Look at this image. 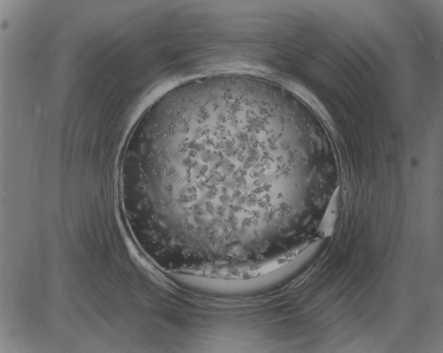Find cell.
<instances>
[{"mask_svg":"<svg viewBox=\"0 0 443 353\" xmlns=\"http://www.w3.org/2000/svg\"><path fill=\"white\" fill-rule=\"evenodd\" d=\"M261 113L231 97L179 99L143 111L122 149L120 189L140 219L166 233L245 228Z\"/></svg>","mask_w":443,"mask_h":353,"instance_id":"6da1fadb","label":"cell"}]
</instances>
